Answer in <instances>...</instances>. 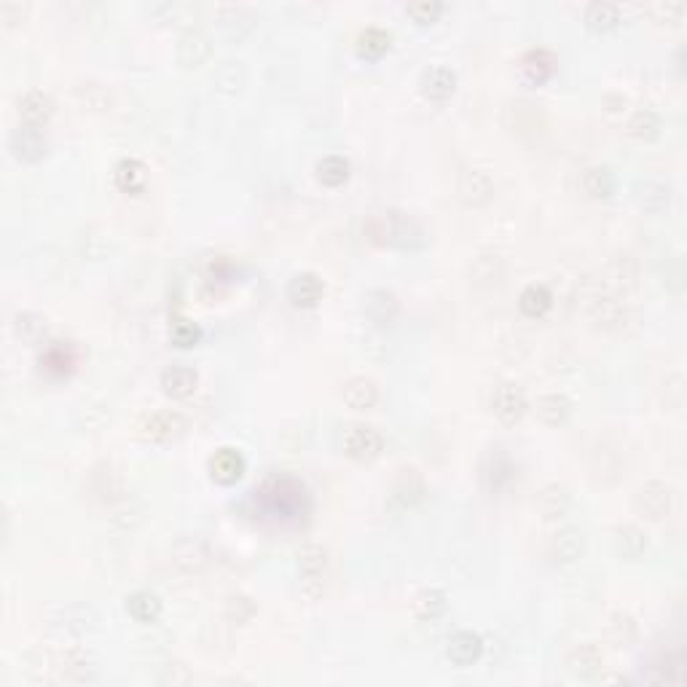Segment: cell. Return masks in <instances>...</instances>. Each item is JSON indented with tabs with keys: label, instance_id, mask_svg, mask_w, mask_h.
<instances>
[{
	"label": "cell",
	"instance_id": "obj_2",
	"mask_svg": "<svg viewBox=\"0 0 687 687\" xmlns=\"http://www.w3.org/2000/svg\"><path fill=\"white\" fill-rule=\"evenodd\" d=\"M266 513L274 515V518H282V521H293V518H301V515L309 511V497H306V489L303 483L291 478V475H277V478H269L263 483V489L258 491Z\"/></svg>",
	"mask_w": 687,
	"mask_h": 687
},
{
	"label": "cell",
	"instance_id": "obj_38",
	"mask_svg": "<svg viewBox=\"0 0 687 687\" xmlns=\"http://www.w3.org/2000/svg\"><path fill=\"white\" fill-rule=\"evenodd\" d=\"M661 127H663V122H661V116L652 111V108H642V111H637L631 119H629V124H626V132L634 137V140H642V143H650V140H655L658 134H661Z\"/></svg>",
	"mask_w": 687,
	"mask_h": 687
},
{
	"label": "cell",
	"instance_id": "obj_12",
	"mask_svg": "<svg viewBox=\"0 0 687 687\" xmlns=\"http://www.w3.org/2000/svg\"><path fill=\"white\" fill-rule=\"evenodd\" d=\"M515 478V468L511 457L502 449H491L481 465V486L489 494H500L505 486H511Z\"/></svg>",
	"mask_w": 687,
	"mask_h": 687
},
{
	"label": "cell",
	"instance_id": "obj_23",
	"mask_svg": "<svg viewBox=\"0 0 687 687\" xmlns=\"http://www.w3.org/2000/svg\"><path fill=\"white\" fill-rule=\"evenodd\" d=\"M363 312L374 325H392L400 314V301L392 291H371L363 299Z\"/></svg>",
	"mask_w": 687,
	"mask_h": 687
},
{
	"label": "cell",
	"instance_id": "obj_34",
	"mask_svg": "<svg viewBox=\"0 0 687 687\" xmlns=\"http://www.w3.org/2000/svg\"><path fill=\"white\" fill-rule=\"evenodd\" d=\"M41 365L43 371L51 374V376H65L76 365V352H73L70 344H51V346H46V352L41 354Z\"/></svg>",
	"mask_w": 687,
	"mask_h": 687
},
{
	"label": "cell",
	"instance_id": "obj_24",
	"mask_svg": "<svg viewBox=\"0 0 687 687\" xmlns=\"http://www.w3.org/2000/svg\"><path fill=\"white\" fill-rule=\"evenodd\" d=\"M534 411H537V419H540L543 425H548V428H561V425L569 422V417H572V411H575V403H572L564 392H548V395H543V397L537 400Z\"/></svg>",
	"mask_w": 687,
	"mask_h": 687
},
{
	"label": "cell",
	"instance_id": "obj_45",
	"mask_svg": "<svg viewBox=\"0 0 687 687\" xmlns=\"http://www.w3.org/2000/svg\"><path fill=\"white\" fill-rule=\"evenodd\" d=\"M76 94L81 97V102H84L86 108H91V111H105V108H111V94H108L100 84H81L76 89Z\"/></svg>",
	"mask_w": 687,
	"mask_h": 687
},
{
	"label": "cell",
	"instance_id": "obj_21",
	"mask_svg": "<svg viewBox=\"0 0 687 687\" xmlns=\"http://www.w3.org/2000/svg\"><path fill=\"white\" fill-rule=\"evenodd\" d=\"M422 94L429 102H446L457 91V73L449 65H432L422 73Z\"/></svg>",
	"mask_w": 687,
	"mask_h": 687
},
{
	"label": "cell",
	"instance_id": "obj_4",
	"mask_svg": "<svg viewBox=\"0 0 687 687\" xmlns=\"http://www.w3.org/2000/svg\"><path fill=\"white\" fill-rule=\"evenodd\" d=\"M328 586V551L309 543L299 551V588L306 599H320Z\"/></svg>",
	"mask_w": 687,
	"mask_h": 687
},
{
	"label": "cell",
	"instance_id": "obj_32",
	"mask_svg": "<svg viewBox=\"0 0 687 687\" xmlns=\"http://www.w3.org/2000/svg\"><path fill=\"white\" fill-rule=\"evenodd\" d=\"M580 185H583V191L591 199H607V196L615 194L618 180H615V172L609 170V167L594 164V167H588V170L580 174Z\"/></svg>",
	"mask_w": 687,
	"mask_h": 687
},
{
	"label": "cell",
	"instance_id": "obj_19",
	"mask_svg": "<svg viewBox=\"0 0 687 687\" xmlns=\"http://www.w3.org/2000/svg\"><path fill=\"white\" fill-rule=\"evenodd\" d=\"M534 508L545 521H561L572 511V494L561 483H545L534 497Z\"/></svg>",
	"mask_w": 687,
	"mask_h": 687
},
{
	"label": "cell",
	"instance_id": "obj_11",
	"mask_svg": "<svg viewBox=\"0 0 687 687\" xmlns=\"http://www.w3.org/2000/svg\"><path fill=\"white\" fill-rule=\"evenodd\" d=\"M213 57V38L202 27H188L177 38V62L183 68H202Z\"/></svg>",
	"mask_w": 687,
	"mask_h": 687
},
{
	"label": "cell",
	"instance_id": "obj_46",
	"mask_svg": "<svg viewBox=\"0 0 687 687\" xmlns=\"http://www.w3.org/2000/svg\"><path fill=\"white\" fill-rule=\"evenodd\" d=\"M226 612L234 623H248L253 615H256V604L248 599V597H231L228 604H226Z\"/></svg>",
	"mask_w": 687,
	"mask_h": 687
},
{
	"label": "cell",
	"instance_id": "obj_35",
	"mask_svg": "<svg viewBox=\"0 0 687 687\" xmlns=\"http://www.w3.org/2000/svg\"><path fill=\"white\" fill-rule=\"evenodd\" d=\"M314 172H317V180H320L322 185H328V188H339V185H344V183L349 180L352 164H349V159H346V156L331 153V156H325V159H320V162H317Z\"/></svg>",
	"mask_w": 687,
	"mask_h": 687
},
{
	"label": "cell",
	"instance_id": "obj_17",
	"mask_svg": "<svg viewBox=\"0 0 687 687\" xmlns=\"http://www.w3.org/2000/svg\"><path fill=\"white\" fill-rule=\"evenodd\" d=\"M639 285V260L634 256H615L607 263V280L604 288L615 293H631Z\"/></svg>",
	"mask_w": 687,
	"mask_h": 687
},
{
	"label": "cell",
	"instance_id": "obj_39",
	"mask_svg": "<svg viewBox=\"0 0 687 687\" xmlns=\"http://www.w3.org/2000/svg\"><path fill=\"white\" fill-rule=\"evenodd\" d=\"M245 81H248L245 68H242V62H234V59H226L223 65H217V70H215L213 76L215 89H217V91H226V94L242 91Z\"/></svg>",
	"mask_w": 687,
	"mask_h": 687
},
{
	"label": "cell",
	"instance_id": "obj_15",
	"mask_svg": "<svg viewBox=\"0 0 687 687\" xmlns=\"http://www.w3.org/2000/svg\"><path fill=\"white\" fill-rule=\"evenodd\" d=\"M16 113H19L22 124L43 129L54 116V100H51V94H46L41 89H30L16 100Z\"/></svg>",
	"mask_w": 687,
	"mask_h": 687
},
{
	"label": "cell",
	"instance_id": "obj_42",
	"mask_svg": "<svg viewBox=\"0 0 687 687\" xmlns=\"http://www.w3.org/2000/svg\"><path fill=\"white\" fill-rule=\"evenodd\" d=\"M170 342L180 349H191L202 342V328L191 320H172Z\"/></svg>",
	"mask_w": 687,
	"mask_h": 687
},
{
	"label": "cell",
	"instance_id": "obj_1",
	"mask_svg": "<svg viewBox=\"0 0 687 687\" xmlns=\"http://www.w3.org/2000/svg\"><path fill=\"white\" fill-rule=\"evenodd\" d=\"M365 237L374 245L395 250H422L428 245V231L422 228V223L403 210H382L371 215L365 223Z\"/></svg>",
	"mask_w": 687,
	"mask_h": 687
},
{
	"label": "cell",
	"instance_id": "obj_44",
	"mask_svg": "<svg viewBox=\"0 0 687 687\" xmlns=\"http://www.w3.org/2000/svg\"><path fill=\"white\" fill-rule=\"evenodd\" d=\"M408 481H411V470H403L400 472V478H397V483H395V500H400L403 505H414V502L422 500V494H425L422 478H419L414 486H411Z\"/></svg>",
	"mask_w": 687,
	"mask_h": 687
},
{
	"label": "cell",
	"instance_id": "obj_3",
	"mask_svg": "<svg viewBox=\"0 0 687 687\" xmlns=\"http://www.w3.org/2000/svg\"><path fill=\"white\" fill-rule=\"evenodd\" d=\"M583 306L588 312V317L597 322V328L601 331H623L631 320V312L626 306V301H620V296L609 293L607 288H588L583 291Z\"/></svg>",
	"mask_w": 687,
	"mask_h": 687
},
{
	"label": "cell",
	"instance_id": "obj_36",
	"mask_svg": "<svg viewBox=\"0 0 687 687\" xmlns=\"http://www.w3.org/2000/svg\"><path fill=\"white\" fill-rule=\"evenodd\" d=\"M671 202V185L663 180H647L639 185V207L647 213H663Z\"/></svg>",
	"mask_w": 687,
	"mask_h": 687
},
{
	"label": "cell",
	"instance_id": "obj_28",
	"mask_svg": "<svg viewBox=\"0 0 687 687\" xmlns=\"http://www.w3.org/2000/svg\"><path fill=\"white\" fill-rule=\"evenodd\" d=\"M620 5L618 3H609V0H594L586 5L583 11V19H586V27L594 30V33H612L618 25H620Z\"/></svg>",
	"mask_w": 687,
	"mask_h": 687
},
{
	"label": "cell",
	"instance_id": "obj_25",
	"mask_svg": "<svg viewBox=\"0 0 687 687\" xmlns=\"http://www.w3.org/2000/svg\"><path fill=\"white\" fill-rule=\"evenodd\" d=\"M199 386V374L191 365H170L162 374V389L172 400H185L196 392Z\"/></svg>",
	"mask_w": 687,
	"mask_h": 687
},
{
	"label": "cell",
	"instance_id": "obj_47",
	"mask_svg": "<svg viewBox=\"0 0 687 687\" xmlns=\"http://www.w3.org/2000/svg\"><path fill=\"white\" fill-rule=\"evenodd\" d=\"M27 11H30V5H27V3H14V0L0 3V22H3L5 27H16V25H22V22H25Z\"/></svg>",
	"mask_w": 687,
	"mask_h": 687
},
{
	"label": "cell",
	"instance_id": "obj_18",
	"mask_svg": "<svg viewBox=\"0 0 687 687\" xmlns=\"http://www.w3.org/2000/svg\"><path fill=\"white\" fill-rule=\"evenodd\" d=\"M325 296V282L314 271H299L288 282V301L299 309H314Z\"/></svg>",
	"mask_w": 687,
	"mask_h": 687
},
{
	"label": "cell",
	"instance_id": "obj_30",
	"mask_svg": "<svg viewBox=\"0 0 687 687\" xmlns=\"http://www.w3.org/2000/svg\"><path fill=\"white\" fill-rule=\"evenodd\" d=\"M612 543H615V554L620 558H626V561H637L647 551V534H644V529H639L637 523L618 526Z\"/></svg>",
	"mask_w": 687,
	"mask_h": 687
},
{
	"label": "cell",
	"instance_id": "obj_9",
	"mask_svg": "<svg viewBox=\"0 0 687 687\" xmlns=\"http://www.w3.org/2000/svg\"><path fill=\"white\" fill-rule=\"evenodd\" d=\"M671 500H674V494H671L669 483H663V481H647L642 489L637 491L634 505H637V511L644 518L663 521L666 515L671 513Z\"/></svg>",
	"mask_w": 687,
	"mask_h": 687
},
{
	"label": "cell",
	"instance_id": "obj_20",
	"mask_svg": "<svg viewBox=\"0 0 687 687\" xmlns=\"http://www.w3.org/2000/svg\"><path fill=\"white\" fill-rule=\"evenodd\" d=\"M481 655H483V639L475 631H457L446 642V658L460 669H468L472 663H478Z\"/></svg>",
	"mask_w": 687,
	"mask_h": 687
},
{
	"label": "cell",
	"instance_id": "obj_41",
	"mask_svg": "<svg viewBox=\"0 0 687 687\" xmlns=\"http://www.w3.org/2000/svg\"><path fill=\"white\" fill-rule=\"evenodd\" d=\"M644 14H647L652 22H658V25L674 27V25L682 22L685 5H682V3H650V5H644Z\"/></svg>",
	"mask_w": 687,
	"mask_h": 687
},
{
	"label": "cell",
	"instance_id": "obj_7",
	"mask_svg": "<svg viewBox=\"0 0 687 687\" xmlns=\"http://www.w3.org/2000/svg\"><path fill=\"white\" fill-rule=\"evenodd\" d=\"M489 408L491 414L502 422V425H518L529 408L526 403V395L523 389L515 385V382H500V385L491 389V397H489Z\"/></svg>",
	"mask_w": 687,
	"mask_h": 687
},
{
	"label": "cell",
	"instance_id": "obj_43",
	"mask_svg": "<svg viewBox=\"0 0 687 687\" xmlns=\"http://www.w3.org/2000/svg\"><path fill=\"white\" fill-rule=\"evenodd\" d=\"M406 14L417 22V25H432L440 19L443 14V3L438 0H419V3H408L406 5Z\"/></svg>",
	"mask_w": 687,
	"mask_h": 687
},
{
	"label": "cell",
	"instance_id": "obj_16",
	"mask_svg": "<svg viewBox=\"0 0 687 687\" xmlns=\"http://www.w3.org/2000/svg\"><path fill=\"white\" fill-rule=\"evenodd\" d=\"M245 457L231 449V446H223L217 449L210 462H207V470H210V478H213L217 486H234L242 475H245Z\"/></svg>",
	"mask_w": 687,
	"mask_h": 687
},
{
	"label": "cell",
	"instance_id": "obj_14",
	"mask_svg": "<svg viewBox=\"0 0 687 687\" xmlns=\"http://www.w3.org/2000/svg\"><path fill=\"white\" fill-rule=\"evenodd\" d=\"M583 551H586V537L575 526H558L545 545V554L554 564H575L583 556Z\"/></svg>",
	"mask_w": 687,
	"mask_h": 687
},
{
	"label": "cell",
	"instance_id": "obj_40",
	"mask_svg": "<svg viewBox=\"0 0 687 687\" xmlns=\"http://www.w3.org/2000/svg\"><path fill=\"white\" fill-rule=\"evenodd\" d=\"M389 46H392V36L386 33L385 27H365L357 36V51L365 59H379L382 54L389 51Z\"/></svg>",
	"mask_w": 687,
	"mask_h": 687
},
{
	"label": "cell",
	"instance_id": "obj_27",
	"mask_svg": "<svg viewBox=\"0 0 687 687\" xmlns=\"http://www.w3.org/2000/svg\"><path fill=\"white\" fill-rule=\"evenodd\" d=\"M551 306H554V293H551V288L543 285V282L526 285V288L521 291V296H518V309H521V314L529 317V320L545 317V314L551 312Z\"/></svg>",
	"mask_w": 687,
	"mask_h": 687
},
{
	"label": "cell",
	"instance_id": "obj_33",
	"mask_svg": "<svg viewBox=\"0 0 687 687\" xmlns=\"http://www.w3.org/2000/svg\"><path fill=\"white\" fill-rule=\"evenodd\" d=\"M113 183L124 194H137L148 183V170H145V164L140 159H122L116 164V170H113Z\"/></svg>",
	"mask_w": 687,
	"mask_h": 687
},
{
	"label": "cell",
	"instance_id": "obj_13",
	"mask_svg": "<svg viewBox=\"0 0 687 687\" xmlns=\"http://www.w3.org/2000/svg\"><path fill=\"white\" fill-rule=\"evenodd\" d=\"M566 671L580 680V682H594L599 680L604 671V652L597 644L586 642L577 644L569 655H566Z\"/></svg>",
	"mask_w": 687,
	"mask_h": 687
},
{
	"label": "cell",
	"instance_id": "obj_10",
	"mask_svg": "<svg viewBox=\"0 0 687 687\" xmlns=\"http://www.w3.org/2000/svg\"><path fill=\"white\" fill-rule=\"evenodd\" d=\"M457 196L468 205V207H481L494 196V180L491 174L481 167H468L460 172L457 177Z\"/></svg>",
	"mask_w": 687,
	"mask_h": 687
},
{
	"label": "cell",
	"instance_id": "obj_31",
	"mask_svg": "<svg viewBox=\"0 0 687 687\" xmlns=\"http://www.w3.org/2000/svg\"><path fill=\"white\" fill-rule=\"evenodd\" d=\"M162 599L151 591H134L127 597V612L132 620L143 623V626H153L162 618Z\"/></svg>",
	"mask_w": 687,
	"mask_h": 687
},
{
	"label": "cell",
	"instance_id": "obj_29",
	"mask_svg": "<svg viewBox=\"0 0 687 687\" xmlns=\"http://www.w3.org/2000/svg\"><path fill=\"white\" fill-rule=\"evenodd\" d=\"M11 328H14V336L27 346H41L48 339V322L38 312H19Z\"/></svg>",
	"mask_w": 687,
	"mask_h": 687
},
{
	"label": "cell",
	"instance_id": "obj_5",
	"mask_svg": "<svg viewBox=\"0 0 687 687\" xmlns=\"http://www.w3.org/2000/svg\"><path fill=\"white\" fill-rule=\"evenodd\" d=\"M137 438L153 446L174 443L188 432V419L180 411H153L137 422Z\"/></svg>",
	"mask_w": 687,
	"mask_h": 687
},
{
	"label": "cell",
	"instance_id": "obj_22",
	"mask_svg": "<svg viewBox=\"0 0 687 687\" xmlns=\"http://www.w3.org/2000/svg\"><path fill=\"white\" fill-rule=\"evenodd\" d=\"M518 70H521V76H523L529 84H545V81L554 76V70H556V57H554L548 48H529V51L521 57Z\"/></svg>",
	"mask_w": 687,
	"mask_h": 687
},
{
	"label": "cell",
	"instance_id": "obj_6",
	"mask_svg": "<svg viewBox=\"0 0 687 687\" xmlns=\"http://www.w3.org/2000/svg\"><path fill=\"white\" fill-rule=\"evenodd\" d=\"M342 449L349 460L365 465V462H374V460L382 457V451H385V435H382V429L374 428V425L357 422V425H349V428L344 429Z\"/></svg>",
	"mask_w": 687,
	"mask_h": 687
},
{
	"label": "cell",
	"instance_id": "obj_8",
	"mask_svg": "<svg viewBox=\"0 0 687 687\" xmlns=\"http://www.w3.org/2000/svg\"><path fill=\"white\" fill-rule=\"evenodd\" d=\"M8 148H11L14 159H19L25 164H36V162H41L43 156H46L48 140H46L43 129L19 124V127L11 132V137H8Z\"/></svg>",
	"mask_w": 687,
	"mask_h": 687
},
{
	"label": "cell",
	"instance_id": "obj_26",
	"mask_svg": "<svg viewBox=\"0 0 687 687\" xmlns=\"http://www.w3.org/2000/svg\"><path fill=\"white\" fill-rule=\"evenodd\" d=\"M342 397L352 411H368V408H374V406L379 403V386H376L374 379L352 376V379L342 386Z\"/></svg>",
	"mask_w": 687,
	"mask_h": 687
},
{
	"label": "cell",
	"instance_id": "obj_37",
	"mask_svg": "<svg viewBox=\"0 0 687 687\" xmlns=\"http://www.w3.org/2000/svg\"><path fill=\"white\" fill-rule=\"evenodd\" d=\"M446 604H449V599L440 588H425L414 597L411 609L419 620H435L446 612Z\"/></svg>",
	"mask_w": 687,
	"mask_h": 687
},
{
	"label": "cell",
	"instance_id": "obj_48",
	"mask_svg": "<svg viewBox=\"0 0 687 687\" xmlns=\"http://www.w3.org/2000/svg\"><path fill=\"white\" fill-rule=\"evenodd\" d=\"M609 631H612V637L618 639V642H631L634 639V634H637V623L629 618V615H623V612H618V615H612V623H609Z\"/></svg>",
	"mask_w": 687,
	"mask_h": 687
}]
</instances>
